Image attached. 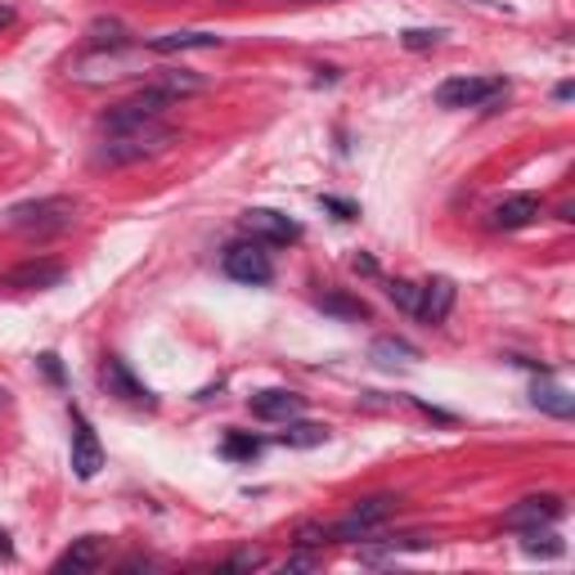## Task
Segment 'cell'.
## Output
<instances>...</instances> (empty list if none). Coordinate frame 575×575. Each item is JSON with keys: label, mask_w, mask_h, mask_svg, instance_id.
Instances as JSON below:
<instances>
[{"label": "cell", "mask_w": 575, "mask_h": 575, "mask_svg": "<svg viewBox=\"0 0 575 575\" xmlns=\"http://www.w3.org/2000/svg\"><path fill=\"white\" fill-rule=\"evenodd\" d=\"M176 144V131L162 126V122H139V126H126V131H113L94 162L100 167H131V162H144V158H158Z\"/></svg>", "instance_id": "cell-1"}, {"label": "cell", "mask_w": 575, "mask_h": 575, "mask_svg": "<svg viewBox=\"0 0 575 575\" xmlns=\"http://www.w3.org/2000/svg\"><path fill=\"white\" fill-rule=\"evenodd\" d=\"M81 203L68 199V194H50V199H36V203H19L0 216L5 229H19V234H59V229H72Z\"/></svg>", "instance_id": "cell-2"}, {"label": "cell", "mask_w": 575, "mask_h": 575, "mask_svg": "<svg viewBox=\"0 0 575 575\" xmlns=\"http://www.w3.org/2000/svg\"><path fill=\"white\" fill-rule=\"evenodd\" d=\"M171 104H176V94H171L162 81H154V86H144L139 94H131V100L113 104V109L100 117V131L113 135V131H126V126H139V122H158Z\"/></svg>", "instance_id": "cell-3"}, {"label": "cell", "mask_w": 575, "mask_h": 575, "mask_svg": "<svg viewBox=\"0 0 575 575\" xmlns=\"http://www.w3.org/2000/svg\"><path fill=\"white\" fill-rule=\"evenodd\" d=\"M508 86L499 77H450L437 86V104L441 109H491Z\"/></svg>", "instance_id": "cell-4"}, {"label": "cell", "mask_w": 575, "mask_h": 575, "mask_svg": "<svg viewBox=\"0 0 575 575\" xmlns=\"http://www.w3.org/2000/svg\"><path fill=\"white\" fill-rule=\"evenodd\" d=\"M396 495H373V499H360L342 521H332L328 526V540H364L369 531H377L382 521H387L396 512Z\"/></svg>", "instance_id": "cell-5"}, {"label": "cell", "mask_w": 575, "mask_h": 575, "mask_svg": "<svg viewBox=\"0 0 575 575\" xmlns=\"http://www.w3.org/2000/svg\"><path fill=\"white\" fill-rule=\"evenodd\" d=\"M221 270H225L234 283H252V288H261V283L274 279V261H270V252L257 244V238H252V244H234V248H225Z\"/></svg>", "instance_id": "cell-6"}, {"label": "cell", "mask_w": 575, "mask_h": 575, "mask_svg": "<svg viewBox=\"0 0 575 575\" xmlns=\"http://www.w3.org/2000/svg\"><path fill=\"white\" fill-rule=\"evenodd\" d=\"M104 467V446L100 437H94V427L81 409H72V472H77V482H94Z\"/></svg>", "instance_id": "cell-7"}, {"label": "cell", "mask_w": 575, "mask_h": 575, "mask_svg": "<svg viewBox=\"0 0 575 575\" xmlns=\"http://www.w3.org/2000/svg\"><path fill=\"white\" fill-rule=\"evenodd\" d=\"M244 229L257 238V244H274V248H288V244H297V238H302L297 221H288L283 212H270V207L244 212Z\"/></svg>", "instance_id": "cell-8"}, {"label": "cell", "mask_w": 575, "mask_h": 575, "mask_svg": "<svg viewBox=\"0 0 575 575\" xmlns=\"http://www.w3.org/2000/svg\"><path fill=\"white\" fill-rule=\"evenodd\" d=\"M450 311H454V283H450L446 274L427 279V283L418 288L414 319H418V324H427V328H437V324H446V319H450Z\"/></svg>", "instance_id": "cell-9"}, {"label": "cell", "mask_w": 575, "mask_h": 575, "mask_svg": "<svg viewBox=\"0 0 575 575\" xmlns=\"http://www.w3.org/2000/svg\"><path fill=\"white\" fill-rule=\"evenodd\" d=\"M562 512H566V504L557 495H531L504 517V526H512V531H544V526H553Z\"/></svg>", "instance_id": "cell-10"}, {"label": "cell", "mask_w": 575, "mask_h": 575, "mask_svg": "<svg viewBox=\"0 0 575 575\" xmlns=\"http://www.w3.org/2000/svg\"><path fill=\"white\" fill-rule=\"evenodd\" d=\"M68 270L59 266V261H23V266H14L5 279V288H14V293H41V288H55L59 279H64Z\"/></svg>", "instance_id": "cell-11"}, {"label": "cell", "mask_w": 575, "mask_h": 575, "mask_svg": "<svg viewBox=\"0 0 575 575\" xmlns=\"http://www.w3.org/2000/svg\"><path fill=\"white\" fill-rule=\"evenodd\" d=\"M225 36L221 32H162L149 41L154 55H184V50H221Z\"/></svg>", "instance_id": "cell-12"}, {"label": "cell", "mask_w": 575, "mask_h": 575, "mask_svg": "<svg viewBox=\"0 0 575 575\" xmlns=\"http://www.w3.org/2000/svg\"><path fill=\"white\" fill-rule=\"evenodd\" d=\"M302 409H306V401H302L297 392H283V387L257 392V396H252V414L266 418V422H293Z\"/></svg>", "instance_id": "cell-13"}, {"label": "cell", "mask_w": 575, "mask_h": 575, "mask_svg": "<svg viewBox=\"0 0 575 575\" xmlns=\"http://www.w3.org/2000/svg\"><path fill=\"white\" fill-rule=\"evenodd\" d=\"M535 216H540V199L535 194H512V199H504L491 212V225L495 229H521V225H531Z\"/></svg>", "instance_id": "cell-14"}, {"label": "cell", "mask_w": 575, "mask_h": 575, "mask_svg": "<svg viewBox=\"0 0 575 575\" xmlns=\"http://www.w3.org/2000/svg\"><path fill=\"white\" fill-rule=\"evenodd\" d=\"M100 377H104V387H109L113 396H122V401H135V405H154L149 387H139V382L131 377V369H126L122 360H109V364L100 369Z\"/></svg>", "instance_id": "cell-15"}, {"label": "cell", "mask_w": 575, "mask_h": 575, "mask_svg": "<svg viewBox=\"0 0 575 575\" xmlns=\"http://www.w3.org/2000/svg\"><path fill=\"white\" fill-rule=\"evenodd\" d=\"M100 557H104V553H100V535H81V540H72V549L55 562V571H59V575H68V571L81 575V571L100 566Z\"/></svg>", "instance_id": "cell-16"}, {"label": "cell", "mask_w": 575, "mask_h": 575, "mask_svg": "<svg viewBox=\"0 0 575 575\" xmlns=\"http://www.w3.org/2000/svg\"><path fill=\"white\" fill-rule=\"evenodd\" d=\"M373 360L377 364H409V360H418V347H409L405 338H377L373 342Z\"/></svg>", "instance_id": "cell-17"}, {"label": "cell", "mask_w": 575, "mask_h": 575, "mask_svg": "<svg viewBox=\"0 0 575 575\" xmlns=\"http://www.w3.org/2000/svg\"><path fill=\"white\" fill-rule=\"evenodd\" d=\"M171 94H176V100H184V94H199L203 86H207V77H199V72H189V68H176V72H162L158 77Z\"/></svg>", "instance_id": "cell-18"}, {"label": "cell", "mask_w": 575, "mask_h": 575, "mask_svg": "<svg viewBox=\"0 0 575 575\" xmlns=\"http://www.w3.org/2000/svg\"><path fill=\"white\" fill-rule=\"evenodd\" d=\"M279 441H283V446H302V450H306V446H324V441H328V427H319V422H293Z\"/></svg>", "instance_id": "cell-19"}, {"label": "cell", "mask_w": 575, "mask_h": 575, "mask_svg": "<svg viewBox=\"0 0 575 575\" xmlns=\"http://www.w3.org/2000/svg\"><path fill=\"white\" fill-rule=\"evenodd\" d=\"M319 306H324L328 315H342V319H369V306H364V302H356V297H342V293H328V297H319Z\"/></svg>", "instance_id": "cell-20"}, {"label": "cell", "mask_w": 575, "mask_h": 575, "mask_svg": "<svg viewBox=\"0 0 575 575\" xmlns=\"http://www.w3.org/2000/svg\"><path fill=\"white\" fill-rule=\"evenodd\" d=\"M535 405L549 409L553 418H571V409H575V401L562 387H535Z\"/></svg>", "instance_id": "cell-21"}, {"label": "cell", "mask_w": 575, "mask_h": 575, "mask_svg": "<svg viewBox=\"0 0 575 575\" xmlns=\"http://www.w3.org/2000/svg\"><path fill=\"white\" fill-rule=\"evenodd\" d=\"M387 297H392L405 315H414V306H418V283H409V279H392V283H387Z\"/></svg>", "instance_id": "cell-22"}, {"label": "cell", "mask_w": 575, "mask_h": 575, "mask_svg": "<svg viewBox=\"0 0 575 575\" xmlns=\"http://www.w3.org/2000/svg\"><path fill=\"white\" fill-rule=\"evenodd\" d=\"M225 454H229V459H257V454H261V441H257V437H244V431H229V437H225Z\"/></svg>", "instance_id": "cell-23"}, {"label": "cell", "mask_w": 575, "mask_h": 575, "mask_svg": "<svg viewBox=\"0 0 575 575\" xmlns=\"http://www.w3.org/2000/svg\"><path fill=\"white\" fill-rule=\"evenodd\" d=\"M441 36H446V32H437V27H431V32H427V27H409L401 41H405V50H431V45H437Z\"/></svg>", "instance_id": "cell-24"}, {"label": "cell", "mask_w": 575, "mask_h": 575, "mask_svg": "<svg viewBox=\"0 0 575 575\" xmlns=\"http://www.w3.org/2000/svg\"><path fill=\"white\" fill-rule=\"evenodd\" d=\"M122 32H126L122 23H94V27H90V45H122V41H126Z\"/></svg>", "instance_id": "cell-25"}, {"label": "cell", "mask_w": 575, "mask_h": 575, "mask_svg": "<svg viewBox=\"0 0 575 575\" xmlns=\"http://www.w3.org/2000/svg\"><path fill=\"white\" fill-rule=\"evenodd\" d=\"M297 544L302 549H319V544H328V526H297Z\"/></svg>", "instance_id": "cell-26"}, {"label": "cell", "mask_w": 575, "mask_h": 575, "mask_svg": "<svg viewBox=\"0 0 575 575\" xmlns=\"http://www.w3.org/2000/svg\"><path fill=\"white\" fill-rule=\"evenodd\" d=\"M261 562H266L261 549H244V553H234V557H229V571H252V566H261Z\"/></svg>", "instance_id": "cell-27"}, {"label": "cell", "mask_w": 575, "mask_h": 575, "mask_svg": "<svg viewBox=\"0 0 575 575\" xmlns=\"http://www.w3.org/2000/svg\"><path fill=\"white\" fill-rule=\"evenodd\" d=\"M324 207H328V212H338V221H356V207L342 203V199H324Z\"/></svg>", "instance_id": "cell-28"}, {"label": "cell", "mask_w": 575, "mask_h": 575, "mask_svg": "<svg viewBox=\"0 0 575 575\" xmlns=\"http://www.w3.org/2000/svg\"><path fill=\"white\" fill-rule=\"evenodd\" d=\"M41 364H45V373H50V382H59V377H64V369H59V356H41Z\"/></svg>", "instance_id": "cell-29"}, {"label": "cell", "mask_w": 575, "mask_h": 575, "mask_svg": "<svg viewBox=\"0 0 575 575\" xmlns=\"http://www.w3.org/2000/svg\"><path fill=\"white\" fill-rule=\"evenodd\" d=\"M351 266H356V270H360V274H377V266H373V257H356V261H351Z\"/></svg>", "instance_id": "cell-30"}, {"label": "cell", "mask_w": 575, "mask_h": 575, "mask_svg": "<svg viewBox=\"0 0 575 575\" xmlns=\"http://www.w3.org/2000/svg\"><path fill=\"white\" fill-rule=\"evenodd\" d=\"M14 23V5H0V32H5Z\"/></svg>", "instance_id": "cell-31"}, {"label": "cell", "mask_w": 575, "mask_h": 575, "mask_svg": "<svg viewBox=\"0 0 575 575\" xmlns=\"http://www.w3.org/2000/svg\"><path fill=\"white\" fill-rule=\"evenodd\" d=\"M0 557H14V544H10V535L0 531Z\"/></svg>", "instance_id": "cell-32"}, {"label": "cell", "mask_w": 575, "mask_h": 575, "mask_svg": "<svg viewBox=\"0 0 575 575\" xmlns=\"http://www.w3.org/2000/svg\"><path fill=\"white\" fill-rule=\"evenodd\" d=\"M0 405H5V387H0Z\"/></svg>", "instance_id": "cell-33"}]
</instances>
